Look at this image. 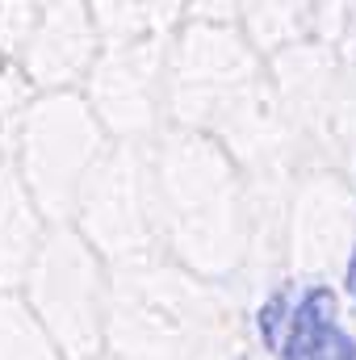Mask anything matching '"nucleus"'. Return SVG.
<instances>
[{
    "label": "nucleus",
    "mask_w": 356,
    "mask_h": 360,
    "mask_svg": "<svg viewBox=\"0 0 356 360\" xmlns=\"http://www.w3.org/2000/svg\"><path fill=\"white\" fill-rule=\"evenodd\" d=\"M289 331L281 335V360H352V340L336 327V293L314 285L302 293L298 310L285 319Z\"/></svg>",
    "instance_id": "obj_1"
},
{
    "label": "nucleus",
    "mask_w": 356,
    "mask_h": 360,
    "mask_svg": "<svg viewBox=\"0 0 356 360\" xmlns=\"http://www.w3.org/2000/svg\"><path fill=\"white\" fill-rule=\"evenodd\" d=\"M344 285H348V293L356 297V252H352V260H348V281Z\"/></svg>",
    "instance_id": "obj_3"
},
{
    "label": "nucleus",
    "mask_w": 356,
    "mask_h": 360,
    "mask_svg": "<svg viewBox=\"0 0 356 360\" xmlns=\"http://www.w3.org/2000/svg\"><path fill=\"white\" fill-rule=\"evenodd\" d=\"M281 327H285V293H272L260 306V340L268 348H281Z\"/></svg>",
    "instance_id": "obj_2"
}]
</instances>
